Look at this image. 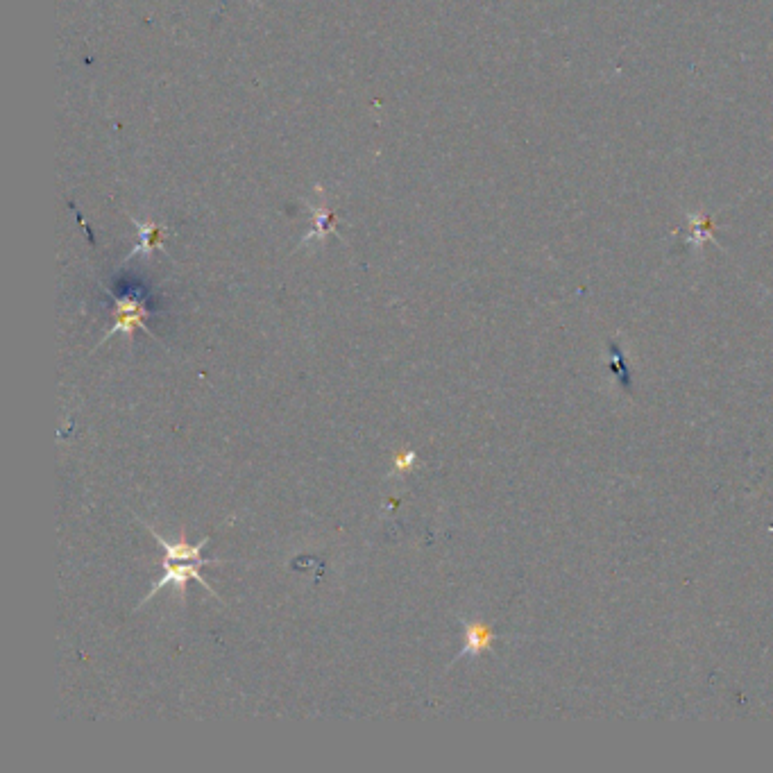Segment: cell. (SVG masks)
<instances>
[{"mask_svg": "<svg viewBox=\"0 0 773 773\" xmlns=\"http://www.w3.org/2000/svg\"><path fill=\"white\" fill-rule=\"evenodd\" d=\"M109 297H112V300H114V325L105 331V336L100 338V343H98L96 347H93V350H98L100 345L107 343L109 338L116 336V334H125L127 338H132V334H134V331H137V329L146 331V334H148L150 338H155V341H157L159 345H164V343H161L159 338L155 336V331H150V329H148L146 320H148V316H150V311L146 309V304H143V302L139 300V297H134V295L114 297L112 293H109Z\"/></svg>", "mask_w": 773, "mask_h": 773, "instance_id": "1", "label": "cell"}, {"mask_svg": "<svg viewBox=\"0 0 773 773\" xmlns=\"http://www.w3.org/2000/svg\"><path fill=\"white\" fill-rule=\"evenodd\" d=\"M200 565H207V563H200V560H171V558H164L161 560V567H164V574H161L159 583L152 588L146 597H143V601L139 603V608L143 606V603L150 601L152 597H157V594L166 588V585H173L175 590H186V583L189 581H198L202 588H205L211 597L218 599V592L211 590V585L202 579L200 574ZM137 608V610H139Z\"/></svg>", "mask_w": 773, "mask_h": 773, "instance_id": "2", "label": "cell"}, {"mask_svg": "<svg viewBox=\"0 0 773 773\" xmlns=\"http://www.w3.org/2000/svg\"><path fill=\"white\" fill-rule=\"evenodd\" d=\"M146 529L152 533V538H155V542L161 547V551H164V558H171V560H200V563H207V565L225 563V560H207V558H202V549H205V545H209V535H207V538H202L198 545H191V542L186 540L184 529H182V535H180V540H177V542L161 538V535L155 529H152V526H146Z\"/></svg>", "mask_w": 773, "mask_h": 773, "instance_id": "3", "label": "cell"}, {"mask_svg": "<svg viewBox=\"0 0 773 773\" xmlns=\"http://www.w3.org/2000/svg\"><path fill=\"white\" fill-rule=\"evenodd\" d=\"M465 626V644L458 656L452 660V665L456 660H461L465 656H479V653L488 651L492 647V640H495V633L490 631L488 624L483 622H463Z\"/></svg>", "mask_w": 773, "mask_h": 773, "instance_id": "4", "label": "cell"}, {"mask_svg": "<svg viewBox=\"0 0 773 773\" xmlns=\"http://www.w3.org/2000/svg\"><path fill=\"white\" fill-rule=\"evenodd\" d=\"M137 227L141 232V243L130 252V257L127 259H132L134 254H139V252L150 254L152 250H164V232H166L164 225L152 223V220H146V223H139L137 220Z\"/></svg>", "mask_w": 773, "mask_h": 773, "instance_id": "5", "label": "cell"}, {"mask_svg": "<svg viewBox=\"0 0 773 773\" xmlns=\"http://www.w3.org/2000/svg\"><path fill=\"white\" fill-rule=\"evenodd\" d=\"M415 463H418V454L413 452V449H406V452H399L395 454V461H393V477H404V474H409Z\"/></svg>", "mask_w": 773, "mask_h": 773, "instance_id": "6", "label": "cell"}]
</instances>
